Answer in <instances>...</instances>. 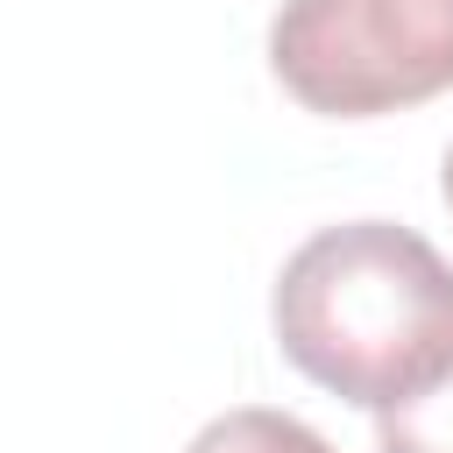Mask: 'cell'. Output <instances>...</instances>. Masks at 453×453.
Masks as SVG:
<instances>
[{
	"mask_svg": "<svg viewBox=\"0 0 453 453\" xmlns=\"http://www.w3.org/2000/svg\"><path fill=\"white\" fill-rule=\"evenodd\" d=\"M283 361L361 411H396L453 375V262L396 226H319L269 290Z\"/></svg>",
	"mask_w": 453,
	"mask_h": 453,
	"instance_id": "1",
	"label": "cell"
},
{
	"mask_svg": "<svg viewBox=\"0 0 453 453\" xmlns=\"http://www.w3.org/2000/svg\"><path fill=\"white\" fill-rule=\"evenodd\" d=\"M269 71L333 120H375L453 92V0H283Z\"/></svg>",
	"mask_w": 453,
	"mask_h": 453,
	"instance_id": "2",
	"label": "cell"
},
{
	"mask_svg": "<svg viewBox=\"0 0 453 453\" xmlns=\"http://www.w3.org/2000/svg\"><path fill=\"white\" fill-rule=\"evenodd\" d=\"M184 453H333L304 418L290 411H269V403H241L226 418H212Z\"/></svg>",
	"mask_w": 453,
	"mask_h": 453,
	"instance_id": "3",
	"label": "cell"
},
{
	"mask_svg": "<svg viewBox=\"0 0 453 453\" xmlns=\"http://www.w3.org/2000/svg\"><path fill=\"white\" fill-rule=\"evenodd\" d=\"M375 453H453V375L375 418Z\"/></svg>",
	"mask_w": 453,
	"mask_h": 453,
	"instance_id": "4",
	"label": "cell"
},
{
	"mask_svg": "<svg viewBox=\"0 0 453 453\" xmlns=\"http://www.w3.org/2000/svg\"><path fill=\"white\" fill-rule=\"evenodd\" d=\"M439 191H446V205H453V149H446V170H439Z\"/></svg>",
	"mask_w": 453,
	"mask_h": 453,
	"instance_id": "5",
	"label": "cell"
}]
</instances>
